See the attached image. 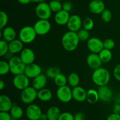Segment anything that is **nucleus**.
<instances>
[{
  "label": "nucleus",
  "instance_id": "nucleus-20",
  "mask_svg": "<svg viewBox=\"0 0 120 120\" xmlns=\"http://www.w3.org/2000/svg\"><path fill=\"white\" fill-rule=\"evenodd\" d=\"M47 76L44 74H40L39 75L33 79L32 87L37 91L41 90L45 88L46 85L48 80Z\"/></svg>",
  "mask_w": 120,
  "mask_h": 120
},
{
  "label": "nucleus",
  "instance_id": "nucleus-6",
  "mask_svg": "<svg viewBox=\"0 0 120 120\" xmlns=\"http://www.w3.org/2000/svg\"><path fill=\"white\" fill-rule=\"evenodd\" d=\"M38 91L33 87H28L22 91L21 100L22 102L26 104H30L38 98Z\"/></svg>",
  "mask_w": 120,
  "mask_h": 120
},
{
  "label": "nucleus",
  "instance_id": "nucleus-31",
  "mask_svg": "<svg viewBox=\"0 0 120 120\" xmlns=\"http://www.w3.org/2000/svg\"><path fill=\"white\" fill-rule=\"evenodd\" d=\"M60 73V70L57 67H50L48 68L46 72V75L49 78L54 79Z\"/></svg>",
  "mask_w": 120,
  "mask_h": 120
},
{
  "label": "nucleus",
  "instance_id": "nucleus-28",
  "mask_svg": "<svg viewBox=\"0 0 120 120\" xmlns=\"http://www.w3.org/2000/svg\"><path fill=\"white\" fill-rule=\"evenodd\" d=\"M68 82L73 88L79 86L80 83V77L77 73L71 72L68 76Z\"/></svg>",
  "mask_w": 120,
  "mask_h": 120
},
{
  "label": "nucleus",
  "instance_id": "nucleus-8",
  "mask_svg": "<svg viewBox=\"0 0 120 120\" xmlns=\"http://www.w3.org/2000/svg\"><path fill=\"white\" fill-rule=\"evenodd\" d=\"M34 28L37 35H44L49 33L50 31L51 24L48 20L39 19L35 23Z\"/></svg>",
  "mask_w": 120,
  "mask_h": 120
},
{
  "label": "nucleus",
  "instance_id": "nucleus-44",
  "mask_svg": "<svg viewBox=\"0 0 120 120\" xmlns=\"http://www.w3.org/2000/svg\"><path fill=\"white\" fill-rule=\"evenodd\" d=\"M107 120H120V115L113 112L108 116Z\"/></svg>",
  "mask_w": 120,
  "mask_h": 120
},
{
  "label": "nucleus",
  "instance_id": "nucleus-10",
  "mask_svg": "<svg viewBox=\"0 0 120 120\" xmlns=\"http://www.w3.org/2000/svg\"><path fill=\"white\" fill-rule=\"evenodd\" d=\"M87 47L91 53L98 54L104 48L103 41L97 37L90 38L87 40Z\"/></svg>",
  "mask_w": 120,
  "mask_h": 120
},
{
  "label": "nucleus",
  "instance_id": "nucleus-22",
  "mask_svg": "<svg viewBox=\"0 0 120 120\" xmlns=\"http://www.w3.org/2000/svg\"><path fill=\"white\" fill-rule=\"evenodd\" d=\"M1 31V35L3 37V40L5 41L9 42L16 39V31L12 27H6Z\"/></svg>",
  "mask_w": 120,
  "mask_h": 120
},
{
  "label": "nucleus",
  "instance_id": "nucleus-13",
  "mask_svg": "<svg viewBox=\"0 0 120 120\" xmlns=\"http://www.w3.org/2000/svg\"><path fill=\"white\" fill-rule=\"evenodd\" d=\"M24 74L29 78H35L42 74V68L38 64L32 63L26 65Z\"/></svg>",
  "mask_w": 120,
  "mask_h": 120
},
{
  "label": "nucleus",
  "instance_id": "nucleus-23",
  "mask_svg": "<svg viewBox=\"0 0 120 120\" xmlns=\"http://www.w3.org/2000/svg\"><path fill=\"white\" fill-rule=\"evenodd\" d=\"M23 43L19 39H15L9 42V51L11 54H17L23 50Z\"/></svg>",
  "mask_w": 120,
  "mask_h": 120
},
{
  "label": "nucleus",
  "instance_id": "nucleus-2",
  "mask_svg": "<svg viewBox=\"0 0 120 120\" xmlns=\"http://www.w3.org/2000/svg\"><path fill=\"white\" fill-rule=\"evenodd\" d=\"M110 80V74L105 68H98L94 70L92 74V80L98 87L107 85Z\"/></svg>",
  "mask_w": 120,
  "mask_h": 120
},
{
  "label": "nucleus",
  "instance_id": "nucleus-15",
  "mask_svg": "<svg viewBox=\"0 0 120 120\" xmlns=\"http://www.w3.org/2000/svg\"><path fill=\"white\" fill-rule=\"evenodd\" d=\"M86 61L88 66L94 70L100 68L103 63L98 54H96V53H91L89 54L87 57Z\"/></svg>",
  "mask_w": 120,
  "mask_h": 120
},
{
  "label": "nucleus",
  "instance_id": "nucleus-5",
  "mask_svg": "<svg viewBox=\"0 0 120 120\" xmlns=\"http://www.w3.org/2000/svg\"><path fill=\"white\" fill-rule=\"evenodd\" d=\"M35 12L36 16L41 20H49L52 15V11L49 3L46 2L38 4L35 7Z\"/></svg>",
  "mask_w": 120,
  "mask_h": 120
},
{
  "label": "nucleus",
  "instance_id": "nucleus-1",
  "mask_svg": "<svg viewBox=\"0 0 120 120\" xmlns=\"http://www.w3.org/2000/svg\"><path fill=\"white\" fill-rule=\"evenodd\" d=\"M61 42L63 48L66 51L71 52L75 51L78 47L80 40L77 32L69 31L62 36Z\"/></svg>",
  "mask_w": 120,
  "mask_h": 120
},
{
  "label": "nucleus",
  "instance_id": "nucleus-34",
  "mask_svg": "<svg viewBox=\"0 0 120 120\" xmlns=\"http://www.w3.org/2000/svg\"><path fill=\"white\" fill-rule=\"evenodd\" d=\"M8 22V16L5 12L1 11L0 12V29L2 30L6 27Z\"/></svg>",
  "mask_w": 120,
  "mask_h": 120
},
{
  "label": "nucleus",
  "instance_id": "nucleus-17",
  "mask_svg": "<svg viewBox=\"0 0 120 120\" xmlns=\"http://www.w3.org/2000/svg\"><path fill=\"white\" fill-rule=\"evenodd\" d=\"M89 9L94 14H101L105 9V4L101 0H92L89 4Z\"/></svg>",
  "mask_w": 120,
  "mask_h": 120
},
{
  "label": "nucleus",
  "instance_id": "nucleus-19",
  "mask_svg": "<svg viewBox=\"0 0 120 120\" xmlns=\"http://www.w3.org/2000/svg\"><path fill=\"white\" fill-rule=\"evenodd\" d=\"M70 16V15L69 12L62 9L55 14L54 20L57 24L59 25H67Z\"/></svg>",
  "mask_w": 120,
  "mask_h": 120
},
{
  "label": "nucleus",
  "instance_id": "nucleus-52",
  "mask_svg": "<svg viewBox=\"0 0 120 120\" xmlns=\"http://www.w3.org/2000/svg\"><path fill=\"white\" fill-rule=\"evenodd\" d=\"M56 1H62V0H56Z\"/></svg>",
  "mask_w": 120,
  "mask_h": 120
},
{
  "label": "nucleus",
  "instance_id": "nucleus-46",
  "mask_svg": "<svg viewBox=\"0 0 120 120\" xmlns=\"http://www.w3.org/2000/svg\"><path fill=\"white\" fill-rule=\"evenodd\" d=\"M113 112L120 115V104L116 103L113 108Z\"/></svg>",
  "mask_w": 120,
  "mask_h": 120
},
{
  "label": "nucleus",
  "instance_id": "nucleus-35",
  "mask_svg": "<svg viewBox=\"0 0 120 120\" xmlns=\"http://www.w3.org/2000/svg\"><path fill=\"white\" fill-rule=\"evenodd\" d=\"M10 71V67L8 62L5 61H1L0 62V74L5 75Z\"/></svg>",
  "mask_w": 120,
  "mask_h": 120
},
{
  "label": "nucleus",
  "instance_id": "nucleus-42",
  "mask_svg": "<svg viewBox=\"0 0 120 120\" xmlns=\"http://www.w3.org/2000/svg\"><path fill=\"white\" fill-rule=\"evenodd\" d=\"M73 5L69 1H66L62 4V9L67 12H70L72 10Z\"/></svg>",
  "mask_w": 120,
  "mask_h": 120
},
{
  "label": "nucleus",
  "instance_id": "nucleus-41",
  "mask_svg": "<svg viewBox=\"0 0 120 120\" xmlns=\"http://www.w3.org/2000/svg\"><path fill=\"white\" fill-rule=\"evenodd\" d=\"M114 76L117 81L120 82V63L118 64L114 68Z\"/></svg>",
  "mask_w": 120,
  "mask_h": 120
},
{
  "label": "nucleus",
  "instance_id": "nucleus-33",
  "mask_svg": "<svg viewBox=\"0 0 120 120\" xmlns=\"http://www.w3.org/2000/svg\"><path fill=\"white\" fill-rule=\"evenodd\" d=\"M9 51V42L1 40L0 41V56H2L6 55Z\"/></svg>",
  "mask_w": 120,
  "mask_h": 120
},
{
  "label": "nucleus",
  "instance_id": "nucleus-43",
  "mask_svg": "<svg viewBox=\"0 0 120 120\" xmlns=\"http://www.w3.org/2000/svg\"><path fill=\"white\" fill-rule=\"evenodd\" d=\"M0 120H11V115L8 112H0Z\"/></svg>",
  "mask_w": 120,
  "mask_h": 120
},
{
  "label": "nucleus",
  "instance_id": "nucleus-11",
  "mask_svg": "<svg viewBox=\"0 0 120 120\" xmlns=\"http://www.w3.org/2000/svg\"><path fill=\"white\" fill-rule=\"evenodd\" d=\"M42 114L41 108L38 105L30 104L26 109V115L29 120H38Z\"/></svg>",
  "mask_w": 120,
  "mask_h": 120
},
{
  "label": "nucleus",
  "instance_id": "nucleus-9",
  "mask_svg": "<svg viewBox=\"0 0 120 120\" xmlns=\"http://www.w3.org/2000/svg\"><path fill=\"white\" fill-rule=\"evenodd\" d=\"M13 85L19 90H23L29 86V78L25 74L14 75Z\"/></svg>",
  "mask_w": 120,
  "mask_h": 120
},
{
  "label": "nucleus",
  "instance_id": "nucleus-39",
  "mask_svg": "<svg viewBox=\"0 0 120 120\" xmlns=\"http://www.w3.org/2000/svg\"><path fill=\"white\" fill-rule=\"evenodd\" d=\"M103 45L105 49L111 50L115 47V42L111 38H108L103 41Z\"/></svg>",
  "mask_w": 120,
  "mask_h": 120
},
{
  "label": "nucleus",
  "instance_id": "nucleus-26",
  "mask_svg": "<svg viewBox=\"0 0 120 120\" xmlns=\"http://www.w3.org/2000/svg\"><path fill=\"white\" fill-rule=\"evenodd\" d=\"M99 100L98 91L94 89H90L87 91L86 101L91 104L97 103Z\"/></svg>",
  "mask_w": 120,
  "mask_h": 120
},
{
  "label": "nucleus",
  "instance_id": "nucleus-45",
  "mask_svg": "<svg viewBox=\"0 0 120 120\" xmlns=\"http://www.w3.org/2000/svg\"><path fill=\"white\" fill-rule=\"evenodd\" d=\"M75 120H85V115L82 112H77L74 115Z\"/></svg>",
  "mask_w": 120,
  "mask_h": 120
},
{
  "label": "nucleus",
  "instance_id": "nucleus-30",
  "mask_svg": "<svg viewBox=\"0 0 120 120\" xmlns=\"http://www.w3.org/2000/svg\"><path fill=\"white\" fill-rule=\"evenodd\" d=\"M55 84L59 87L66 85L68 82V77L64 74L60 73L53 79Z\"/></svg>",
  "mask_w": 120,
  "mask_h": 120
},
{
  "label": "nucleus",
  "instance_id": "nucleus-32",
  "mask_svg": "<svg viewBox=\"0 0 120 120\" xmlns=\"http://www.w3.org/2000/svg\"><path fill=\"white\" fill-rule=\"evenodd\" d=\"M49 5L52 11L53 12L56 13L62 9V4L61 3L60 1L52 0L49 2Z\"/></svg>",
  "mask_w": 120,
  "mask_h": 120
},
{
  "label": "nucleus",
  "instance_id": "nucleus-7",
  "mask_svg": "<svg viewBox=\"0 0 120 120\" xmlns=\"http://www.w3.org/2000/svg\"><path fill=\"white\" fill-rule=\"evenodd\" d=\"M56 95L60 101L63 103H68L73 99L72 89L66 85L60 87L56 91Z\"/></svg>",
  "mask_w": 120,
  "mask_h": 120
},
{
  "label": "nucleus",
  "instance_id": "nucleus-4",
  "mask_svg": "<svg viewBox=\"0 0 120 120\" xmlns=\"http://www.w3.org/2000/svg\"><path fill=\"white\" fill-rule=\"evenodd\" d=\"M10 72L14 75L24 74L26 65L18 56H12L9 59V61Z\"/></svg>",
  "mask_w": 120,
  "mask_h": 120
},
{
  "label": "nucleus",
  "instance_id": "nucleus-49",
  "mask_svg": "<svg viewBox=\"0 0 120 120\" xmlns=\"http://www.w3.org/2000/svg\"><path fill=\"white\" fill-rule=\"evenodd\" d=\"M5 86V82H4L2 80H1V81H0V89H1V90H2V89L4 88Z\"/></svg>",
  "mask_w": 120,
  "mask_h": 120
},
{
  "label": "nucleus",
  "instance_id": "nucleus-14",
  "mask_svg": "<svg viewBox=\"0 0 120 120\" xmlns=\"http://www.w3.org/2000/svg\"><path fill=\"white\" fill-rule=\"evenodd\" d=\"M97 91H98L99 100L103 102H109L111 101L113 96L112 89L107 85L99 87Z\"/></svg>",
  "mask_w": 120,
  "mask_h": 120
},
{
  "label": "nucleus",
  "instance_id": "nucleus-40",
  "mask_svg": "<svg viewBox=\"0 0 120 120\" xmlns=\"http://www.w3.org/2000/svg\"><path fill=\"white\" fill-rule=\"evenodd\" d=\"M57 120H75L74 115L69 112H63L60 115Z\"/></svg>",
  "mask_w": 120,
  "mask_h": 120
},
{
  "label": "nucleus",
  "instance_id": "nucleus-50",
  "mask_svg": "<svg viewBox=\"0 0 120 120\" xmlns=\"http://www.w3.org/2000/svg\"><path fill=\"white\" fill-rule=\"evenodd\" d=\"M47 0H32V2H35V3H41V2H46Z\"/></svg>",
  "mask_w": 120,
  "mask_h": 120
},
{
  "label": "nucleus",
  "instance_id": "nucleus-36",
  "mask_svg": "<svg viewBox=\"0 0 120 120\" xmlns=\"http://www.w3.org/2000/svg\"><path fill=\"white\" fill-rule=\"evenodd\" d=\"M77 34L80 41H85L89 39V36H90L89 31L85 29H80L78 32H77Z\"/></svg>",
  "mask_w": 120,
  "mask_h": 120
},
{
  "label": "nucleus",
  "instance_id": "nucleus-48",
  "mask_svg": "<svg viewBox=\"0 0 120 120\" xmlns=\"http://www.w3.org/2000/svg\"><path fill=\"white\" fill-rule=\"evenodd\" d=\"M40 119L42 120H48V116H47L46 114H43L42 113V115H41V118H40Z\"/></svg>",
  "mask_w": 120,
  "mask_h": 120
},
{
  "label": "nucleus",
  "instance_id": "nucleus-24",
  "mask_svg": "<svg viewBox=\"0 0 120 120\" xmlns=\"http://www.w3.org/2000/svg\"><path fill=\"white\" fill-rule=\"evenodd\" d=\"M53 94L51 91L48 88H43L38 91V98L43 102L49 101L52 98Z\"/></svg>",
  "mask_w": 120,
  "mask_h": 120
},
{
  "label": "nucleus",
  "instance_id": "nucleus-38",
  "mask_svg": "<svg viewBox=\"0 0 120 120\" xmlns=\"http://www.w3.org/2000/svg\"><path fill=\"white\" fill-rule=\"evenodd\" d=\"M94 23L93 20L90 18H86L83 21V26L84 27V29H86L87 31H90L93 28Z\"/></svg>",
  "mask_w": 120,
  "mask_h": 120
},
{
  "label": "nucleus",
  "instance_id": "nucleus-51",
  "mask_svg": "<svg viewBox=\"0 0 120 120\" xmlns=\"http://www.w3.org/2000/svg\"><path fill=\"white\" fill-rule=\"evenodd\" d=\"M116 103L120 104V94H118V96L116 97Z\"/></svg>",
  "mask_w": 120,
  "mask_h": 120
},
{
  "label": "nucleus",
  "instance_id": "nucleus-29",
  "mask_svg": "<svg viewBox=\"0 0 120 120\" xmlns=\"http://www.w3.org/2000/svg\"><path fill=\"white\" fill-rule=\"evenodd\" d=\"M10 114L12 117L14 118L19 119L23 116V111L19 106L14 105L10 110Z\"/></svg>",
  "mask_w": 120,
  "mask_h": 120
},
{
  "label": "nucleus",
  "instance_id": "nucleus-53",
  "mask_svg": "<svg viewBox=\"0 0 120 120\" xmlns=\"http://www.w3.org/2000/svg\"><path fill=\"white\" fill-rule=\"evenodd\" d=\"M41 120V119H39V120Z\"/></svg>",
  "mask_w": 120,
  "mask_h": 120
},
{
  "label": "nucleus",
  "instance_id": "nucleus-37",
  "mask_svg": "<svg viewBox=\"0 0 120 120\" xmlns=\"http://www.w3.org/2000/svg\"><path fill=\"white\" fill-rule=\"evenodd\" d=\"M102 20L105 22H109L112 18V14L110 9H105L101 14Z\"/></svg>",
  "mask_w": 120,
  "mask_h": 120
},
{
  "label": "nucleus",
  "instance_id": "nucleus-21",
  "mask_svg": "<svg viewBox=\"0 0 120 120\" xmlns=\"http://www.w3.org/2000/svg\"><path fill=\"white\" fill-rule=\"evenodd\" d=\"M14 105L10 98L7 95L0 96V111L9 112Z\"/></svg>",
  "mask_w": 120,
  "mask_h": 120
},
{
  "label": "nucleus",
  "instance_id": "nucleus-12",
  "mask_svg": "<svg viewBox=\"0 0 120 120\" xmlns=\"http://www.w3.org/2000/svg\"><path fill=\"white\" fill-rule=\"evenodd\" d=\"M66 25L69 31L77 32L81 29V27L83 25V21L78 15H72L70 16Z\"/></svg>",
  "mask_w": 120,
  "mask_h": 120
},
{
  "label": "nucleus",
  "instance_id": "nucleus-27",
  "mask_svg": "<svg viewBox=\"0 0 120 120\" xmlns=\"http://www.w3.org/2000/svg\"><path fill=\"white\" fill-rule=\"evenodd\" d=\"M100 58L103 62L106 63L110 61L112 59V54L111 50L103 48L99 53H98Z\"/></svg>",
  "mask_w": 120,
  "mask_h": 120
},
{
  "label": "nucleus",
  "instance_id": "nucleus-3",
  "mask_svg": "<svg viewBox=\"0 0 120 120\" xmlns=\"http://www.w3.org/2000/svg\"><path fill=\"white\" fill-rule=\"evenodd\" d=\"M36 35L34 27L25 26L19 32V38L23 44H30L34 42Z\"/></svg>",
  "mask_w": 120,
  "mask_h": 120
},
{
  "label": "nucleus",
  "instance_id": "nucleus-16",
  "mask_svg": "<svg viewBox=\"0 0 120 120\" xmlns=\"http://www.w3.org/2000/svg\"><path fill=\"white\" fill-rule=\"evenodd\" d=\"M20 58L26 65L34 63L35 59V55L34 51L29 48H23L21 52Z\"/></svg>",
  "mask_w": 120,
  "mask_h": 120
},
{
  "label": "nucleus",
  "instance_id": "nucleus-25",
  "mask_svg": "<svg viewBox=\"0 0 120 120\" xmlns=\"http://www.w3.org/2000/svg\"><path fill=\"white\" fill-rule=\"evenodd\" d=\"M61 113L59 107L57 106H52L48 108L46 114L48 116V120H57Z\"/></svg>",
  "mask_w": 120,
  "mask_h": 120
},
{
  "label": "nucleus",
  "instance_id": "nucleus-47",
  "mask_svg": "<svg viewBox=\"0 0 120 120\" xmlns=\"http://www.w3.org/2000/svg\"><path fill=\"white\" fill-rule=\"evenodd\" d=\"M18 2L23 5H27L32 2V0H17Z\"/></svg>",
  "mask_w": 120,
  "mask_h": 120
},
{
  "label": "nucleus",
  "instance_id": "nucleus-18",
  "mask_svg": "<svg viewBox=\"0 0 120 120\" xmlns=\"http://www.w3.org/2000/svg\"><path fill=\"white\" fill-rule=\"evenodd\" d=\"M73 99L79 102H84L86 100L87 91L83 87L77 86L72 89Z\"/></svg>",
  "mask_w": 120,
  "mask_h": 120
}]
</instances>
